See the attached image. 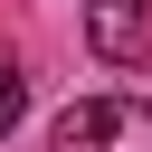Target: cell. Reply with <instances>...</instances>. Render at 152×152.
I'll use <instances>...</instances> for the list:
<instances>
[{
    "label": "cell",
    "instance_id": "6da1fadb",
    "mask_svg": "<svg viewBox=\"0 0 152 152\" xmlns=\"http://www.w3.org/2000/svg\"><path fill=\"white\" fill-rule=\"evenodd\" d=\"M48 152H152V104L142 95H86L57 114Z\"/></svg>",
    "mask_w": 152,
    "mask_h": 152
},
{
    "label": "cell",
    "instance_id": "7a4b0ae2",
    "mask_svg": "<svg viewBox=\"0 0 152 152\" xmlns=\"http://www.w3.org/2000/svg\"><path fill=\"white\" fill-rule=\"evenodd\" d=\"M86 38L104 66H142L152 57V10L142 0H86Z\"/></svg>",
    "mask_w": 152,
    "mask_h": 152
},
{
    "label": "cell",
    "instance_id": "3957f363",
    "mask_svg": "<svg viewBox=\"0 0 152 152\" xmlns=\"http://www.w3.org/2000/svg\"><path fill=\"white\" fill-rule=\"evenodd\" d=\"M19 114H28V76H19V57L0 48V133H10Z\"/></svg>",
    "mask_w": 152,
    "mask_h": 152
}]
</instances>
